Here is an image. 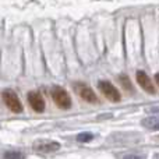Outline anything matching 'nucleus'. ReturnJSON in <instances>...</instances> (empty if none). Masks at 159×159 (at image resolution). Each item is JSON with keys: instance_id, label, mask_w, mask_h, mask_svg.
<instances>
[{"instance_id": "nucleus-1", "label": "nucleus", "mask_w": 159, "mask_h": 159, "mask_svg": "<svg viewBox=\"0 0 159 159\" xmlns=\"http://www.w3.org/2000/svg\"><path fill=\"white\" fill-rule=\"evenodd\" d=\"M52 93V98L55 101V103L57 105L60 109H70L71 107V98H70L69 92H67L64 88L55 85V87L50 89Z\"/></svg>"}, {"instance_id": "nucleus-2", "label": "nucleus", "mask_w": 159, "mask_h": 159, "mask_svg": "<svg viewBox=\"0 0 159 159\" xmlns=\"http://www.w3.org/2000/svg\"><path fill=\"white\" fill-rule=\"evenodd\" d=\"M2 98L4 101V103L7 105V107L14 113H21L22 112V103L18 99L17 93L13 89H4L2 92Z\"/></svg>"}, {"instance_id": "nucleus-3", "label": "nucleus", "mask_w": 159, "mask_h": 159, "mask_svg": "<svg viewBox=\"0 0 159 159\" xmlns=\"http://www.w3.org/2000/svg\"><path fill=\"white\" fill-rule=\"evenodd\" d=\"M98 87H99V89H101V92L103 93L110 102H120L121 95H120V92H119V89L112 84V82L99 81Z\"/></svg>"}, {"instance_id": "nucleus-4", "label": "nucleus", "mask_w": 159, "mask_h": 159, "mask_svg": "<svg viewBox=\"0 0 159 159\" xmlns=\"http://www.w3.org/2000/svg\"><path fill=\"white\" fill-rule=\"evenodd\" d=\"M73 87H74L75 92L78 93V96H81V99H84L85 102H89V103H96V102H98V98H96L95 92H93L87 84L75 82Z\"/></svg>"}, {"instance_id": "nucleus-5", "label": "nucleus", "mask_w": 159, "mask_h": 159, "mask_svg": "<svg viewBox=\"0 0 159 159\" xmlns=\"http://www.w3.org/2000/svg\"><path fill=\"white\" fill-rule=\"evenodd\" d=\"M34 151L41 152V154H50V152H56L60 148V144L56 141H48V140H41L34 143Z\"/></svg>"}, {"instance_id": "nucleus-6", "label": "nucleus", "mask_w": 159, "mask_h": 159, "mask_svg": "<svg viewBox=\"0 0 159 159\" xmlns=\"http://www.w3.org/2000/svg\"><path fill=\"white\" fill-rule=\"evenodd\" d=\"M27 96H28V103L31 105V107H32L35 112H38V113L43 112L46 103H45V99H43V96H42L41 93L32 91V92H28Z\"/></svg>"}, {"instance_id": "nucleus-7", "label": "nucleus", "mask_w": 159, "mask_h": 159, "mask_svg": "<svg viewBox=\"0 0 159 159\" xmlns=\"http://www.w3.org/2000/svg\"><path fill=\"white\" fill-rule=\"evenodd\" d=\"M135 78H137L138 85H140V87L143 88L145 92H148V93H155V92H157V91H155V85L152 84L151 78H149L144 71H141V70H140V71H137Z\"/></svg>"}, {"instance_id": "nucleus-8", "label": "nucleus", "mask_w": 159, "mask_h": 159, "mask_svg": "<svg viewBox=\"0 0 159 159\" xmlns=\"http://www.w3.org/2000/svg\"><path fill=\"white\" fill-rule=\"evenodd\" d=\"M141 124L148 130H159V116H149V117H145L141 121Z\"/></svg>"}, {"instance_id": "nucleus-9", "label": "nucleus", "mask_w": 159, "mask_h": 159, "mask_svg": "<svg viewBox=\"0 0 159 159\" xmlns=\"http://www.w3.org/2000/svg\"><path fill=\"white\" fill-rule=\"evenodd\" d=\"M4 159H24V154L22 152H18V151H7L4 152Z\"/></svg>"}, {"instance_id": "nucleus-10", "label": "nucleus", "mask_w": 159, "mask_h": 159, "mask_svg": "<svg viewBox=\"0 0 159 159\" xmlns=\"http://www.w3.org/2000/svg\"><path fill=\"white\" fill-rule=\"evenodd\" d=\"M93 138V134L92 133H80L77 135V141L78 143H88Z\"/></svg>"}, {"instance_id": "nucleus-11", "label": "nucleus", "mask_w": 159, "mask_h": 159, "mask_svg": "<svg viewBox=\"0 0 159 159\" xmlns=\"http://www.w3.org/2000/svg\"><path fill=\"white\" fill-rule=\"evenodd\" d=\"M119 81L121 82V85H123L124 88H126L127 91H131L133 89V87H131V82H130V80H129V77H127V75H120V77H119Z\"/></svg>"}, {"instance_id": "nucleus-12", "label": "nucleus", "mask_w": 159, "mask_h": 159, "mask_svg": "<svg viewBox=\"0 0 159 159\" xmlns=\"http://www.w3.org/2000/svg\"><path fill=\"white\" fill-rule=\"evenodd\" d=\"M123 159H140L137 157V155H127V157H124Z\"/></svg>"}, {"instance_id": "nucleus-13", "label": "nucleus", "mask_w": 159, "mask_h": 159, "mask_svg": "<svg viewBox=\"0 0 159 159\" xmlns=\"http://www.w3.org/2000/svg\"><path fill=\"white\" fill-rule=\"evenodd\" d=\"M155 81H157V84L159 85V73H157V74H155Z\"/></svg>"}]
</instances>
